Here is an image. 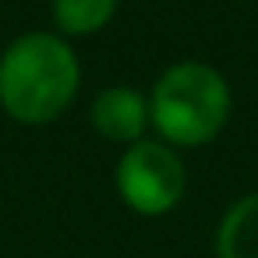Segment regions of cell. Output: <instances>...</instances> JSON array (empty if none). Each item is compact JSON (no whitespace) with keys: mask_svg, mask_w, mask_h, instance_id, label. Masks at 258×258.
Returning a JSON list of instances; mask_svg holds the SVG:
<instances>
[{"mask_svg":"<svg viewBox=\"0 0 258 258\" xmlns=\"http://www.w3.org/2000/svg\"><path fill=\"white\" fill-rule=\"evenodd\" d=\"M120 0H53V22L68 36H92L113 15Z\"/></svg>","mask_w":258,"mask_h":258,"instance_id":"8992f818","label":"cell"},{"mask_svg":"<svg viewBox=\"0 0 258 258\" xmlns=\"http://www.w3.org/2000/svg\"><path fill=\"white\" fill-rule=\"evenodd\" d=\"M117 191L135 212L163 216L184 195V166L177 152L163 142L127 145L117 166Z\"/></svg>","mask_w":258,"mask_h":258,"instance_id":"3957f363","label":"cell"},{"mask_svg":"<svg viewBox=\"0 0 258 258\" xmlns=\"http://www.w3.org/2000/svg\"><path fill=\"white\" fill-rule=\"evenodd\" d=\"M219 258H258V191L230 205L216 233Z\"/></svg>","mask_w":258,"mask_h":258,"instance_id":"5b68a950","label":"cell"},{"mask_svg":"<svg viewBox=\"0 0 258 258\" xmlns=\"http://www.w3.org/2000/svg\"><path fill=\"white\" fill-rule=\"evenodd\" d=\"M145 124H149V103L142 99V92H135L127 85L103 89L92 103V127L106 142L138 145Z\"/></svg>","mask_w":258,"mask_h":258,"instance_id":"277c9868","label":"cell"},{"mask_svg":"<svg viewBox=\"0 0 258 258\" xmlns=\"http://www.w3.org/2000/svg\"><path fill=\"white\" fill-rule=\"evenodd\" d=\"M78 75L75 50L60 36H18L0 53V106L22 124H50L71 106Z\"/></svg>","mask_w":258,"mask_h":258,"instance_id":"6da1fadb","label":"cell"},{"mask_svg":"<svg viewBox=\"0 0 258 258\" xmlns=\"http://www.w3.org/2000/svg\"><path fill=\"white\" fill-rule=\"evenodd\" d=\"M226 117H230V89L216 68L198 60L166 68L149 99V120L173 145L212 142L223 131Z\"/></svg>","mask_w":258,"mask_h":258,"instance_id":"7a4b0ae2","label":"cell"}]
</instances>
